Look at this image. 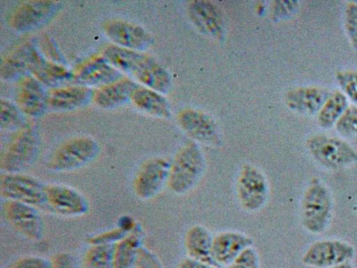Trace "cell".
<instances>
[{"instance_id": "cell-1", "label": "cell", "mask_w": 357, "mask_h": 268, "mask_svg": "<svg viewBox=\"0 0 357 268\" xmlns=\"http://www.w3.org/2000/svg\"><path fill=\"white\" fill-rule=\"evenodd\" d=\"M104 57L116 69L129 74L150 89L162 91L165 88V72L149 57L119 46L107 47Z\"/></svg>"}, {"instance_id": "cell-2", "label": "cell", "mask_w": 357, "mask_h": 268, "mask_svg": "<svg viewBox=\"0 0 357 268\" xmlns=\"http://www.w3.org/2000/svg\"><path fill=\"white\" fill-rule=\"evenodd\" d=\"M203 158L198 147L188 144L175 156L169 168L168 182L175 193L190 190L199 179L203 170Z\"/></svg>"}, {"instance_id": "cell-3", "label": "cell", "mask_w": 357, "mask_h": 268, "mask_svg": "<svg viewBox=\"0 0 357 268\" xmlns=\"http://www.w3.org/2000/svg\"><path fill=\"white\" fill-rule=\"evenodd\" d=\"M307 144L312 156L325 167L336 169L357 161V152L339 138L315 135Z\"/></svg>"}, {"instance_id": "cell-4", "label": "cell", "mask_w": 357, "mask_h": 268, "mask_svg": "<svg viewBox=\"0 0 357 268\" xmlns=\"http://www.w3.org/2000/svg\"><path fill=\"white\" fill-rule=\"evenodd\" d=\"M59 7V2L55 1H22L11 10L8 22L16 30H31L47 22Z\"/></svg>"}, {"instance_id": "cell-5", "label": "cell", "mask_w": 357, "mask_h": 268, "mask_svg": "<svg viewBox=\"0 0 357 268\" xmlns=\"http://www.w3.org/2000/svg\"><path fill=\"white\" fill-rule=\"evenodd\" d=\"M237 194L242 206L249 211L260 209L268 196V183L264 174L252 165L243 166L238 175Z\"/></svg>"}, {"instance_id": "cell-6", "label": "cell", "mask_w": 357, "mask_h": 268, "mask_svg": "<svg viewBox=\"0 0 357 268\" xmlns=\"http://www.w3.org/2000/svg\"><path fill=\"white\" fill-rule=\"evenodd\" d=\"M354 255V248L337 240H325L312 244L302 258L304 265L316 268H330L349 262Z\"/></svg>"}, {"instance_id": "cell-7", "label": "cell", "mask_w": 357, "mask_h": 268, "mask_svg": "<svg viewBox=\"0 0 357 268\" xmlns=\"http://www.w3.org/2000/svg\"><path fill=\"white\" fill-rule=\"evenodd\" d=\"M330 209V198L327 189L319 184L311 185L303 198V221L306 228L312 232L321 231L326 225Z\"/></svg>"}, {"instance_id": "cell-8", "label": "cell", "mask_w": 357, "mask_h": 268, "mask_svg": "<svg viewBox=\"0 0 357 268\" xmlns=\"http://www.w3.org/2000/svg\"><path fill=\"white\" fill-rule=\"evenodd\" d=\"M97 150V144L89 137L72 139L54 151L50 163L55 168H73L89 161Z\"/></svg>"}, {"instance_id": "cell-9", "label": "cell", "mask_w": 357, "mask_h": 268, "mask_svg": "<svg viewBox=\"0 0 357 268\" xmlns=\"http://www.w3.org/2000/svg\"><path fill=\"white\" fill-rule=\"evenodd\" d=\"M15 100L20 111L30 116H39L47 106V94L38 80L24 75L17 85Z\"/></svg>"}, {"instance_id": "cell-10", "label": "cell", "mask_w": 357, "mask_h": 268, "mask_svg": "<svg viewBox=\"0 0 357 268\" xmlns=\"http://www.w3.org/2000/svg\"><path fill=\"white\" fill-rule=\"evenodd\" d=\"M252 239L234 231H225L213 237L211 253L217 266H229L245 248L251 246Z\"/></svg>"}, {"instance_id": "cell-11", "label": "cell", "mask_w": 357, "mask_h": 268, "mask_svg": "<svg viewBox=\"0 0 357 268\" xmlns=\"http://www.w3.org/2000/svg\"><path fill=\"white\" fill-rule=\"evenodd\" d=\"M105 30L107 36L119 47L139 50L150 42V36L140 26L120 20L106 22Z\"/></svg>"}, {"instance_id": "cell-12", "label": "cell", "mask_w": 357, "mask_h": 268, "mask_svg": "<svg viewBox=\"0 0 357 268\" xmlns=\"http://www.w3.org/2000/svg\"><path fill=\"white\" fill-rule=\"evenodd\" d=\"M36 148V137L33 129L24 127L9 143L3 157L4 163L10 167H17L29 161Z\"/></svg>"}, {"instance_id": "cell-13", "label": "cell", "mask_w": 357, "mask_h": 268, "mask_svg": "<svg viewBox=\"0 0 357 268\" xmlns=\"http://www.w3.org/2000/svg\"><path fill=\"white\" fill-rule=\"evenodd\" d=\"M330 95L315 87H303L290 91L287 95V103L291 109L305 114L319 112Z\"/></svg>"}, {"instance_id": "cell-14", "label": "cell", "mask_w": 357, "mask_h": 268, "mask_svg": "<svg viewBox=\"0 0 357 268\" xmlns=\"http://www.w3.org/2000/svg\"><path fill=\"white\" fill-rule=\"evenodd\" d=\"M1 189L7 196L32 204L40 202L46 197L38 183L23 176H6L1 179Z\"/></svg>"}, {"instance_id": "cell-15", "label": "cell", "mask_w": 357, "mask_h": 268, "mask_svg": "<svg viewBox=\"0 0 357 268\" xmlns=\"http://www.w3.org/2000/svg\"><path fill=\"white\" fill-rule=\"evenodd\" d=\"M47 105L58 110H72L85 105L93 93L85 85L56 87L47 91Z\"/></svg>"}, {"instance_id": "cell-16", "label": "cell", "mask_w": 357, "mask_h": 268, "mask_svg": "<svg viewBox=\"0 0 357 268\" xmlns=\"http://www.w3.org/2000/svg\"><path fill=\"white\" fill-rule=\"evenodd\" d=\"M121 74L106 59L96 58L85 63L78 70L76 79L86 85L103 86L121 79Z\"/></svg>"}, {"instance_id": "cell-17", "label": "cell", "mask_w": 357, "mask_h": 268, "mask_svg": "<svg viewBox=\"0 0 357 268\" xmlns=\"http://www.w3.org/2000/svg\"><path fill=\"white\" fill-rule=\"evenodd\" d=\"M137 84L128 79H120L101 86L94 93L97 104L103 107H114L130 99Z\"/></svg>"}, {"instance_id": "cell-18", "label": "cell", "mask_w": 357, "mask_h": 268, "mask_svg": "<svg viewBox=\"0 0 357 268\" xmlns=\"http://www.w3.org/2000/svg\"><path fill=\"white\" fill-rule=\"evenodd\" d=\"M27 70L40 81L47 84L56 85L70 77V73L64 67L44 59L33 49L30 54Z\"/></svg>"}, {"instance_id": "cell-19", "label": "cell", "mask_w": 357, "mask_h": 268, "mask_svg": "<svg viewBox=\"0 0 357 268\" xmlns=\"http://www.w3.org/2000/svg\"><path fill=\"white\" fill-rule=\"evenodd\" d=\"M212 240L210 233L204 227H192L185 236V248L189 257L216 265L212 258Z\"/></svg>"}, {"instance_id": "cell-20", "label": "cell", "mask_w": 357, "mask_h": 268, "mask_svg": "<svg viewBox=\"0 0 357 268\" xmlns=\"http://www.w3.org/2000/svg\"><path fill=\"white\" fill-rule=\"evenodd\" d=\"M169 168L167 162L155 160L149 162L139 177V188L144 196L154 194L168 179Z\"/></svg>"}, {"instance_id": "cell-21", "label": "cell", "mask_w": 357, "mask_h": 268, "mask_svg": "<svg viewBox=\"0 0 357 268\" xmlns=\"http://www.w3.org/2000/svg\"><path fill=\"white\" fill-rule=\"evenodd\" d=\"M181 119L184 128L193 137L208 144L217 142L215 126L207 117L194 111H187Z\"/></svg>"}, {"instance_id": "cell-22", "label": "cell", "mask_w": 357, "mask_h": 268, "mask_svg": "<svg viewBox=\"0 0 357 268\" xmlns=\"http://www.w3.org/2000/svg\"><path fill=\"white\" fill-rule=\"evenodd\" d=\"M130 100L136 106L153 115L163 116L167 112L165 100L151 89L137 84Z\"/></svg>"}, {"instance_id": "cell-23", "label": "cell", "mask_w": 357, "mask_h": 268, "mask_svg": "<svg viewBox=\"0 0 357 268\" xmlns=\"http://www.w3.org/2000/svg\"><path fill=\"white\" fill-rule=\"evenodd\" d=\"M46 196L55 209L66 213H78L83 209L84 202L75 191L62 186L47 190Z\"/></svg>"}, {"instance_id": "cell-24", "label": "cell", "mask_w": 357, "mask_h": 268, "mask_svg": "<svg viewBox=\"0 0 357 268\" xmlns=\"http://www.w3.org/2000/svg\"><path fill=\"white\" fill-rule=\"evenodd\" d=\"M347 107V100L344 94L335 91L330 94L318 112L319 124L325 128L331 127Z\"/></svg>"}, {"instance_id": "cell-25", "label": "cell", "mask_w": 357, "mask_h": 268, "mask_svg": "<svg viewBox=\"0 0 357 268\" xmlns=\"http://www.w3.org/2000/svg\"><path fill=\"white\" fill-rule=\"evenodd\" d=\"M10 221L28 234L36 236L40 228V222L33 211L30 208L12 203L9 209Z\"/></svg>"}, {"instance_id": "cell-26", "label": "cell", "mask_w": 357, "mask_h": 268, "mask_svg": "<svg viewBox=\"0 0 357 268\" xmlns=\"http://www.w3.org/2000/svg\"><path fill=\"white\" fill-rule=\"evenodd\" d=\"M192 18L202 28L216 33L220 28V17L213 5L205 1H196L191 6Z\"/></svg>"}, {"instance_id": "cell-27", "label": "cell", "mask_w": 357, "mask_h": 268, "mask_svg": "<svg viewBox=\"0 0 357 268\" xmlns=\"http://www.w3.org/2000/svg\"><path fill=\"white\" fill-rule=\"evenodd\" d=\"M335 128L343 135H357V106L348 107L336 122Z\"/></svg>"}, {"instance_id": "cell-28", "label": "cell", "mask_w": 357, "mask_h": 268, "mask_svg": "<svg viewBox=\"0 0 357 268\" xmlns=\"http://www.w3.org/2000/svg\"><path fill=\"white\" fill-rule=\"evenodd\" d=\"M336 80L344 93L357 105V71H339Z\"/></svg>"}, {"instance_id": "cell-29", "label": "cell", "mask_w": 357, "mask_h": 268, "mask_svg": "<svg viewBox=\"0 0 357 268\" xmlns=\"http://www.w3.org/2000/svg\"><path fill=\"white\" fill-rule=\"evenodd\" d=\"M1 126L2 128H12L17 126L21 121L19 108L7 100H1Z\"/></svg>"}, {"instance_id": "cell-30", "label": "cell", "mask_w": 357, "mask_h": 268, "mask_svg": "<svg viewBox=\"0 0 357 268\" xmlns=\"http://www.w3.org/2000/svg\"><path fill=\"white\" fill-rule=\"evenodd\" d=\"M346 31L353 47L357 49V3L349 2L344 11Z\"/></svg>"}, {"instance_id": "cell-31", "label": "cell", "mask_w": 357, "mask_h": 268, "mask_svg": "<svg viewBox=\"0 0 357 268\" xmlns=\"http://www.w3.org/2000/svg\"><path fill=\"white\" fill-rule=\"evenodd\" d=\"M229 268H259L256 251L252 246L245 248L233 260Z\"/></svg>"}, {"instance_id": "cell-32", "label": "cell", "mask_w": 357, "mask_h": 268, "mask_svg": "<svg viewBox=\"0 0 357 268\" xmlns=\"http://www.w3.org/2000/svg\"><path fill=\"white\" fill-rule=\"evenodd\" d=\"M175 268H218V267L188 257L181 261Z\"/></svg>"}, {"instance_id": "cell-33", "label": "cell", "mask_w": 357, "mask_h": 268, "mask_svg": "<svg viewBox=\"0 0 357 268\" xmlns=\"http://www.w3.org/2000/svg\"><path fill=\"white\" fill-rule=\"evenodd\" d=\"M18 268H48L46 263L40 260H31L24 262Z\"/></svg>"}, {"instance_id": "cell-34", "label": "cell", "mask_w": 357, "mask_h": 268, "mask_svg": "<svg viewBox=\"0 0 357 268\" xmlns=\"http://www.w3.org/2000/svg\"><path fill=\"white\" fill-rule=\"evenodd\" d=\"M330 268H354V266L349 263V262H343Z\"/></svg>"}]
</instances>
